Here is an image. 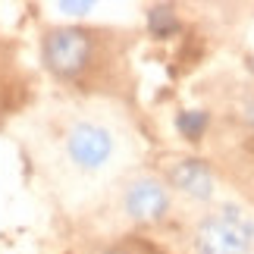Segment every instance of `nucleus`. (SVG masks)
I'll return each instance as SVG.
<instances>
[{
  "label": "nucleus",
  "instance_id": "obj_8",
  "mask_svg": "<svg viewBox=\"0 0 254 254\" xmlns=\"http://www.w3.org/2000/svg\"><path fill=\"white\" fill-rule=\"evenodd\" d=\"M60 9H66V13H72V16H82L91 9V3H60Z\"/></svg>",
  "mask_w": 254,
  "mask_h": 254
},
{
  "label": "nucleus",
  "instance_id": "obj_6",
  "mask_svg": "<svg viewBox=\"0 0 254 254\" xmlns=\"http://www.w3.org/2000/svg\"><path fill=\"white\" fill-rule=\"evenodd\" d=\"M148 28L157 38H167V35H173L176 28H179V19H176V13L170 6H154L148 13Z\"/></svg>",
  "mask_w": 254,
  "mask_h": 254
},
{
  "label": "nucleus",
  "instance_id": "obj_7",
  "mask_svg": "<svg viewBox=\"0 0 254 254\" xmlns=\"http://www.w3.org/2000/svg\"><path fill=\"white\" fill-rule=\"evenodd\" d=\"M176 129H179L185 138H201L204 129H207V113L204 110H185L176 116Z\"/></svg>",
  "mask_w": 254,
  "mask_h": 254
},
{
  "label": "nucleus",
  "instance_id": "obj_10",
  "mask_svg": "<svg viewBox=\"0 0 254 254\" xmlns=\"http://www.w3.org/2000/svg\"><path fill=\"white\" fill-rule=\"evenodd\" d=\"M104 254H129V251H123V248H113V251H104Z\"/></svg>",
  "mask_w": 254,
  "mask_h": 254
},
{
  "label": "nucleus",
  "instance_id": "obj_2",
  "mask_svg": "<svg viewBox=\"0 0 254 254\" xmlns=\"http://www.w3.org/2000/svg\"><path fill=\"white\" fill-rule=\"evenodd\" d=\"M91 35L82 28H51L41 41V57L57 79H75L91 63Z\"/></svg>",
  "mask_w": 254,
  "mask_h": 254
},
{
  "label": "nucleus",
  "instance_id": "obj_9",
  "mask_svg": "<svg viewBox=\"0 0 254 254\" xmlns=\"http://www.w3.org/2000/svg\"><path fill=\"white\" fill-rule=\"evenodd\" d=\"M245 116H248V120H251V123H254V101H251V104H248V113H245Z\"/></svg>",
  "mask_w": 254,
  "mask_h": 254
},
{
  "label": "nucleus",
  "instance_id": "obj_5",
  "mask_svg": "<svg viewBox=\"0 0 254 254\" xmlns=\"http://www.w3.org/2000/svg\"><path fill=\"white\" fill-rule=\"evenodd\" d=\"M170 182H173V189L191 194L198 201H207L213 194V176L207 170V163H201V160H179L170 170Z\"/></svg>",
  "mask_w": 254,
  "mask_h": 254
},
{
  "label": "nucleus",
  "instance_id": "obj_4",
  "mask_svg": "<svg viewBox=\"0 0 254 254\" xmlns=\"http://www.w3.org/2000/svg\"><path fill=\"white\" fill-rule=\"evenodd\" d=\"M126 213L132 220H141V223H154V220H163L170 210V191L160 179H135L129 189H126Z\"/></svg>",
  "mask_w": 254,
  "mask_h": 254
},
{
  "label": "nucleus",
  "instance_id": "obj_3",
  "mask_svg": "<svg viewBox=\"0 0 254 254\" xmlns=\"http://www.w3.org/2000/svg\"><path fill=\"white\" fill-rule=\"evenodd\" d=\"M66 154L79 170H101L113 154V135L104 126L82 120L66 135Z\"/></svg>",
  "mask_w": 254,
  "mask_h": 254
},
{
  "label": "nucleus",
  "instance_id": "obj_1",
  "mask_svg": "<svg viewBox=\"0 0 254 254\" xmlns=\"http://www.w3.org/2000/svg\"><path fill=\"white\" fill-rule=\"evenodd\" d=\"M254 223L236 207H223L210 213L194 232V251L198 254H251Z\"/></svg>",
  "mask_w": 254,
  "mask_h": 254
}]
</instances>
